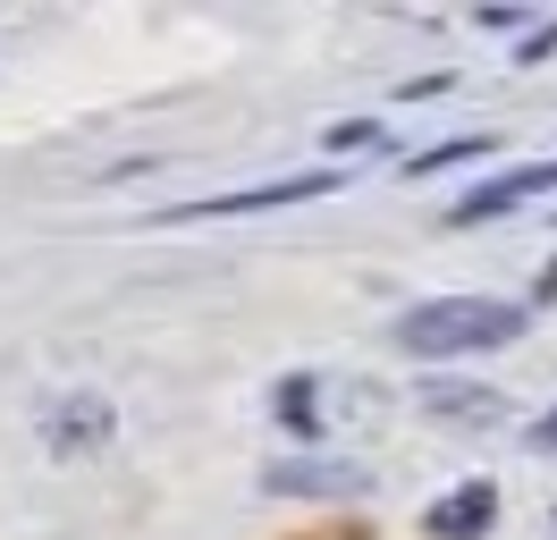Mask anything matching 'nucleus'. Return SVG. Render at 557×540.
Here are the masks:
<instances>
[{
	"label": "nucleus",
	"instance_id": "nucleus-4",
	"mask_svg": "<svg viewBox=\"0 0 557 540\" xmlns=\"http://www.w3.org/2000/svg\"><path fill=\"white\" fill-rule=\"evenodd\" d=\"M422 524H431V540H482L490 524H498V490H490V481H465V490H448Z\"/></svg>",
	"mask_w": 557,
	"mask_h": 540
},
{
	"label": "nucleus",
	"instance_id": "nucleus-11",
	"mask_svg": "<svg viewBox=\"0 0 557 540\" xmlns=\"http://www.w3.org/2000/svg\"><path fill=\"white\" fill-rule=\"evenodd\" d=\"M532 447H557V414H541V422H532Z\"/></svg>",
	"mask_w": 557,
	"mask_h": 540
},
{
	"label": "nucleus",
	"instance_id": "nucleus-7",
	"mask_svg": "<svg viewBox=\"0 0 557 540\" xmlns=\"http://www.w3.org/2000/svg\"><path fill=\"white\" fill-rule=\"evenodd\" d=\"M490 152V135H456V144H440V152H422L414 177H431V169H456V161H482Z\"/></svg>",
	"mask_w": 557,
	"mask_h": 540
},
{
	"label": "nucleus",
	"instance_id": "nucleus-9",
	"mask_svg": "<svg viewBox=\"0 0 557 540\" xmlns=\"http://www.w3.org/2000/svg\"><path fill=\"white\" fill-rule=\"evenodd\" d=\"M278 414H287V422H313V380H287V389H278Z\"/></svg>",
	"mask_w": 557,
	"mask_h": 540
},
{
	"label": "nucleus",
	"instance_id": "nucleus-6",
	"mask_svg": "<svg viewBox=\"0 0 557 540\" xmlns=\"http://www.w3.org/2000/svg\"><path fill=\"white\" fill-rule=\"evenodd\" d=\"M431 414H448V422H498V397L490 389H431Z\"/></svg>",
	"mask_w": 557,
	"mask_h": 540
},
{
	"label": "nucleus",
	"instance_id": "nucleus-5",
	"mask_svg": "<svg viewBox=\"0 0 557 540\" xmlns=\"http://www.w3.org/2000/svg\"><path fill=\"white\" fill-rule=\"evenodd\" d=\"M271 490H287V499H363L372 472H355V465H278Z\"/></svg>",
	"mask_w": 557,
	"mask_h": 540
},
{
	"label": "nucleus",
	"instance_id": "nucleus-10",
	"mask_svg": "<svg viewBox=\"0 0 557 540\" xmlns=\"http://www.w3.org/2000/svg\"><path fill=\"white\" fill-rule=\"evenodd\" d=\"M549 51H557V26H532V34H523V51H516V60H549Z\"/></svg>",
	"mask_w": 557,
	"mask_h": 540
},
{
	"label": "nucleus",
	"instance_id": "nucleus-8",
	"mask_svg": "<svg viewBox=\"0 0 557 540\" xmlns=\"http://www.w3.org/2000/svg\"><path fill=\"white\" fill-rule=\"evenodd\" d=\"M381 144V127L372 119H347V127H330V152H372Z\"/></svg>",
	"mask_w": 557,
	"mask_h": 540
},
{
	"label": "nucleus",
	"instance_id": "nucleus-3",
	"mask_svg": "<svg viewBox=\"0 0 557 540\" xmlns=\"http://www.w3.org/2000/svg\"><path fill=\"white\" fill-rule=\"evenodd\" d=\"M557 186V161H523L507 169V177H490V186H473V195L448 211V229H473V220H498V211H516L523 195H549Z\"/></svg>",
	"mask_w": 557,
	"mask_h": 540
},
{
	"label": "nucleus",
	"instance_id": "nucleus-1",
	"mask_svg": "<svg viewBox=\"0 0 557 540\" xmlns=\"http://www.w3.org/2000/svg\"><path fill=\"white\" fill-rule=\"evenodd\" d=\"M507 338H523V304L507 296H431L397 321L406 355H482V346H507Z\"/></svg>",
	"mask_w": 557,
	"mask_h": 540
},
{
	"label": "nucleus",
	"instance_id": "nucleus-2",
	"mask_svg": "<svg viewBox=\"0 0 557 540\" xmlns=\"http://www.w3.org/2000/svg\"><path fill=\"white\" fill-rule=\"evenodd\" d=\"M330 186H338L330 169H305V177H278V186H245V195L186 202V211H170V220H237V211H278V202H313V195H330Z\"/></svg>",
	"mask_w": 557,
	"mask_h": 540
}]
</instances>
